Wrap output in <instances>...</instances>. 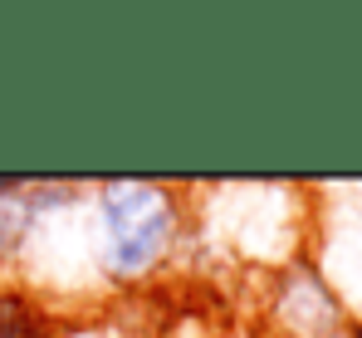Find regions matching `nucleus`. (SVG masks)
Masks as SVG:
<instances>
[{
  "instance_id": "f257e3e1",
  "label": "nucleus",
  "mask_w": 362,
  "mask_h": 338,
  "mask_svg": "<svg viewBox=\"0 0 362 338\" xmlns=\"http://www.w3.org/2000/svg\"><path fill=\"white\" fill-rule=\"evenodd\" d=\"M177 240V201L147 181H113L103 186V265L108 275L132 280L147 275L167 245Z\"/></svg>"
},
{
  "instance_id": "f03ea898",
  "label": "nucleus",
  "mask_w": 362,
  "mask_h": 338,
  "mask_svg": "<svg viewBox=\"0 0 362 338\" xmlns=\"http://www.w3.org/2000/svg\"><path fill=\"white\" fill-rule=\"evenodd\" d=\"M0 338H54V329L25 294H0Z\"/></svg>"
}]
</instances>
